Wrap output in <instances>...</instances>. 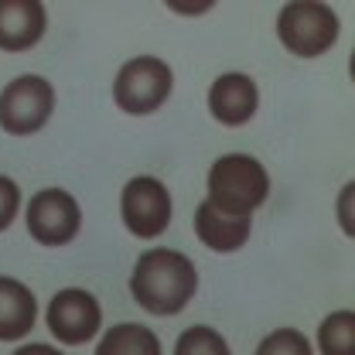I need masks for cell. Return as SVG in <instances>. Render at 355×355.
<instances>
[{
    "instance_id": "cell-1",
    "label": "cell",
    "mask_w": 355,
    "mask_h": 355,
    "mask_svg": "<svg viewBox=\"0 0 355 355\" xmlns=\"http://www.w3.org/2000/svg\"><path fill=\"white\" fill-rule=\"evenodd\" d=\"M198 294V266L181 250L154 246L130 270V297L154 318H175Z\"/></svg>"
},
{
    "instance_id": "cell-2",
    "label": "cell",
    "mask_w": 355,
    "mask_h": 355,
    "mask_svg": "<svg viewBox=\"0 0 355 355\" xmlns=\"http://www.w3.org/2000/svg\"><path fill=\"white\" fill-rule=\"evenodd\" d=\"M209 205L232 219H253V212L270 198V175L253 154H222L209 168Z\"/></svg>"
},
{
    "instance_id": "cell-3",
    "label": "cell",
    "mask_w": 355,
    "mask_h": 355,
    "mask_svg": "<svg viewBox=\"0 0 355 355\" xmlns=\"http://www.w3.org/2000/svg\"><path fill=\"white\" fill-rule=\"evenodd\" d=\"M175 92V69L157 55H137L120 65L113 79V103L127 116L157 113Z\"/></svg>"
},
{
    "instance_id": "cell-4",
    "label": "cell",
    "mask_w": 355,
    "mask_h": 355,
    "mask_svg": "<svg viewBox=\"0 0 355 355\" xmlns=\"http://www.w3.org/2000/svg\"><path fill=\"white\" fill-rule=\"evenodd\" d=\"M338 35H342V21L328 3L294 0L284 3L277 14V42L297 58H318L331 51Z\"/></svg>"
},
{
    "instance_id": "cell-5",
    "label": "cell",
    "mask_w": 355,
    "mask_h": 355,
    "mask_svg": "<svg viewBox=\"0 0 355 355\" xmlns=\"http://www.w3.org/2000/svg\"><path fill=\"white\" fill-rule=\"evenodd\" d=\"M55 86L44 76H17L0 89V130L10 137H31L48 127L55 113Z\"/></svg>"
},
{
    "instance_id": "cell-6",
    "label": "cell",
    "mask_w": 355,
    "mask_h": 355,
    "mask_svg": "<svg viewBox=\"0 0 355 355\" xmlns=\"http://www.w3.org/2000/svg\"><path fill=\"white\" fill-rule=\"evenodd\" d=\"M120 219L137 239H157L161 232H168L175 219V202L168 184L154 175L130 178L120 191Z\"/></svg>"
},
{
    "instance_id": "cell-7",
    "label": "cell",
    "mask_w": 355,
    "mask_h": 355,
    "mask_svg": "<svg viewBox=\"0 0 355 355\" xmlns=\"http://www.w3.org/2000/svg\"><path fill=\"white\" fill-rule=\"evenodd\" d=\"M24 225L42 246H69L83 232V205L65 188H42L24 205Z\"/></svg>"
},
{
    "instance_id": "cell-8",
    "label": "cell",
    "mask_w": 355,
    "mask_h": 355,
    "mask_svg": "<svg viewBox=\"0 0 355 355\" xmlns=\"http://www.w3.org/2000/svg\"><path fill=\"white\" fill-rule=\"evenodd\" d=\"M44 324L58 345H86L103 328V304L86 287H62L44 308Z\"/></svg>"
},
{
    "instance_id": "cell-9",
    "label": "cell",
    "mask_w": 355,
    "mask_h": 355,
    "mask_svg": "<svg viewBox=\"0 0 355 355\" xmlns=\"http://www.w3.org/2000/svg\"><path fill=\"white\" fill-rule=\"evenodd\" d=\"M260 110V86L246 72H222L209 86V113L222 127H243Z\"/></svg>"
},
{
    "instance_id": "cell-10",
    "label": "cell",
    "mask_w": 355,
    "mask_h": 355,
    "mask_svg": "<svg viewBox=\"0 0 355 355\" xmlns=\"http://www.w3.org/2000/svg\"><path fill=\"white\" fill-rule=\"evenodd\" d=\"M48 31L42 0H0V51H31Z\"/></svg>"
},
{
    "instance_id": "cell-11",
    "label": "cell",
    "mask_w": 355,
    "mask_h": 355,
    "mask_svg": "<svg viewBox=\"0 0 355 355\" xmlns=\"http://www.w3.org/2000/svg\"><path fill=\"white\" fill-rule=\"evenodd\" d=\"M38 314L35 291L17 277L0 273V342H24L35 331Z\"/></svg>"
},
{
    "instance_id": "cell-12",
    "label": "cell",
    "mask_w": 355,
    "mask_h": 355,
    "mask_svg": "<svg viewBox=\"0 0 355 355\" xmlns=\"http://www.w3.org/2000/svg\"><path fill=\"white\" fill-rule=\"evenodd\" d=\"M195 236L202 246H209L212 253H236L250 243L253 236V219H232L222 216L219 209H212L209 202H202L195 209Z\"/></svg>"
},
{
    "instance_id": "cell-13",
    "label": "cell",
    "mask_w": 355,
    "mask_h": 355,
    "mask_svg": "<svg viewBox=\"0 0 355 355\" xmlns=\"http://www.w3.org/2000/svg\"><path fill=\"white\" fill-rule=\"evenodd\" d=\"M96 355H164L157 331L140 321H120L106 328L96 342Z\"/></svg>"
},
{
    "instance_id": "cell-14",
    "label": "cell",
    "mask_w": 355,
    "mask_h": 355,
    "mask_svg": "<svg viewBox=\"0 0 355 355\" xmlns=\"http://www.w3.org/2000/svg\"><path fill=\"white\" fill-rule=\"evenodd\" d=\"M318 352L321 355H355V311H331L318 324Z\"/></svg>"
},
{
    "instance_id": "cell-15",
    "label": "cell",
    "mask_w": 355,
    "mask_h": 355,
    "mask_svg": "<svg viewBox=\"0 0 355 355\" xmlns=\"http://www.w3.org/2000/svg\"><path fill=\"white\" fill-rule=\"evenodd\" d=\"M171 355H232L225 335L216 331L212 324H191L178 335Z\"/></svg>"
},
{
    "instance_id": "cell-16",
    "label": "cell",
    "mask_w": 355,
    "mask_h": 355,
    "mask_svg": "<svg viewBox=\"0 0 355 355\" xmlns=\"http://www.w3.org/2000/svg\"><path fill=\"white\" fill-rule=\"evenodd\" d=\"M253 355H314V345L308 342V335L297 331V328H277L257 345Z\"/></svg>"
},
{
    "instance_id": "cell-17",
    "label": "cell",
    "mask_w": 355,
    "mask_h": 355,
    "mask_svg": "<svg viewBox=\"0 0 355 355\" xmlns=\"http://www.w3.org/2000/svg\"><path fill=\"white\" fill-rule=\"evenodd\" d=\"M21 209H24V195H21V184L14 181V178L0 175V232H7L17 216H21Z\"/></svg>"
},
{
    "instance_id": "cell-18",
    "label": "cell",
    "mask_w": 355,
    "mask_h": 355,
    "mask_svg": "<svg viewBox=\"0 0 355 355\" xmlns=\"http://www.w3.org/2000/svg\"><path fill=\"white\" fill-rule=\"evenodd\" d=\"M10 355H65L58 345H48V342H24V345H17Z\"/></svg>"
}]
</instances>
